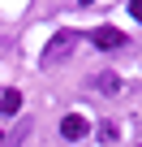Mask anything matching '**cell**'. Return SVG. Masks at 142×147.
Listing matches in <instances>:
<instances>
[{"mask_svg": "<svg viewBox=\"0 0 142 147\" xmlns=\"http://www.w3.org/2000/svg\"><path fill=\"white\" fill-rule=\"evenodd\" d=\"M73 43H78V35H73V30H60V35H52V43L43 48V65H56L65 52H73Z\"/></svg>", "mask_w": 142, "mask_h": 147, "instance_id": "6da1fadb", "label": "cell"}, {"mask_svg": "<svg viewBox=\"0 0 142 147\" xmlns=\"http://www.w3.org/2000/svg\"><path fill=\"white\" fill-rule=\"evenodd\" d=\"M91 43H95L99 52L125 48V30H116V26H95V30H91Z\"/></svg>", "mask_w": 142, "mask_h": 147, "instance_id": "7a4b0ae2", "label": "cell"}, {"mask_svg": "<svg viewBox=\"0 0 142 147\" xmlns=\"http://www.w3.org/2000/svg\"><path fill=\"white\" fill-rule=\"evenodd\" d=\"M86 130H91V121H86L82 113H69V117L60 121V138H69V143H78V138H86Z\"/></svg>", "mask_w": 142, "mask_h": 147, "instance_id": "3957f363", "label": "cell"}, {"mask_svg": "<svg viewBox=\"0 0 142 147\" xmlns=\"http://www.w3.org/2000/svg\"><path fill=\"white\" fill-rule=\"evenodd\" d=\"M22 113V91L17 87H5L0 91V117H17Z\"/></svg>", "mask_w": 142, "mask_h": 147, "instance_id": "277c9868", "label": "cell"}, {"mask_svg": "<svg viewBox=\"0 0 142 147\" xmlns=\"http://www.w3.org/2000/svg\"><path fill=\"white\" fill-rule=\"evenodd\" d=\"M95 87H99L103 95H116V91H121V78H116L112 69H108V74H99V78H95Z\"/></svg>", "mask_w": 142, "mask_h": 147, "instance_id": "5b68a950", "label": "cell"}, {"mask_svg": "<svg viewBox=\"0 0 142 147\" xmlns=\"http://www.w3.org/2000/svg\"><path fill=\"white\" fill-rule=\"evenodd\" d=\"M129 13H133V18L142 22V0H129Z\"/></svg>", "mask_w": 142, "mask_h": 147, "instance_id": "8992f818", "label": "cell"}, {"mask_svg": "<svg viewBox=\"0 0 142 147\" xmlns=\"http://www.w3.org/2000/svg\"><path fill=\"white\" fill-rule=\"evenodd\" d=\"M78 5H95V0H78Z\"/></svg>", "mask_w": 142, "mask_h": 147, "instance_id": "52a82bcc", "label": "cell"}]
</instances>
